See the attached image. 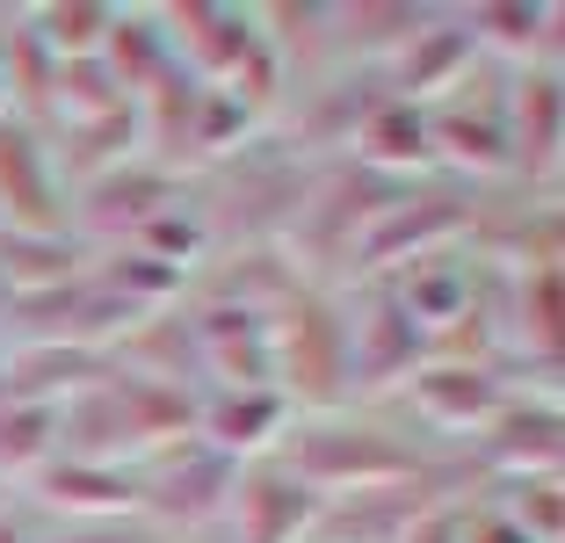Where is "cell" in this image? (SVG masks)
Here are the masks:
<instances>
[{"label":"cell","instance_id":"1","mask_svg":"<svg viewBox=\"0 0 565 543\" xmlns=\"http://www.w3.org/2000/svg\"><path fill=\"white\" fill-rule=\"evenodd\" d=\"M399 196H406L399 174H377V167H363V160L333 167V174L305 181V203H298V217H290V239H298L312 262H349V247Z\"/></svg>","mask_w":565,"mask_h":543},{"label":"cell","instance_id":"2","mask_svg":"<svg viewBox=\"0 0 565 543\" xmlns=\"http://www.w3.org/2000/svg\"><path fill=\"white\" fill-rule=\"evenodd\" d=\"M276 392L290 406H333L349 392V327L333 305L298 297L282 305V341H276Z\"/></svg>","mask_w":565,"mask_h":543},{"label":"cell","instance_id":"3","mask_svg":"<svg viewBox=\"0 0 565 543\" xmlns=\"http://www.w3.org/2000/svg\"><path fill=\"white\" fill-rule=\"evenodd\" d=\"M282 471L298 486H392V478H420L414 449L392 443L377 428H341V420H319V428H298L290 443V464Z\"/></svg>","mask_w":565,"mask_h":543},{"label":"cell","instance_id":"4","mask_svg":"<svg viewBox=\"0 0 565 543\" xmlns=\"http://www.w3.org/2000/svg\"><path fill=\"white\" fill-rule=\"evenodd\" d=\"M457 225H471V203L465 196H443V189H406V196L349 247V262L355 268H406V262H420V254L449 247V239H457Z\"/></svg>","mask_w":565,"mask_h":543},{"label":"cell","instance_id":"5","mask_svg":"<svg viewBox=\"0 0 565 543\" xmlns=\"http://www.w3.org/2000/svg\"><path fill=\"white\" fill-rule=\"evenodd\" d=\"M0 217L8 232H44V239H58V217H66L44 138L15 116H0Z\"/></svg>","mask_w":565,"mask_h":543},{"label":"cell","instance_id":"6","mask_svg":"<svg viewBox=\"0 0 565 543\" xmlns=\"http://www.w3.org/2000/svg\"><path fill=\"white\" fill-rule=\"evenodd\" d=\"M109 377H117V362L102 355V348H81V341H30L0 370L8 398H36V406H66V398L95 392Z\"/></svg>","mask_w":565,"mask_h":543},{"label":"cell","instance_id":"7","mask_svg":"<svg viewBox=\"0 0 565 543\" xmlns=\"http://www.w3.org/2000/svg\"><path fill=\"white\" fill-rule=\"evenodd\" d=\"M233 486H239V457H225L211 443H189V449H174V471L167 478H146L138 508H152L160 522H211L233 500Z\"/></svg>","mask_w":565,"mask_h":543},{"label":"cell","instance_id":"8","mask_svg":"<svg viewBox=\"0 0 565 543\" xmlns=\"http://www.w3.org/2000/svg\"><path fill=\"white\" fill-rule=\"evenodd\" d=\"M428 362V333L399 312V297L377 290L363 305V327L349 333V384H399Z\"/></svg>","mask_w":565,"mask_h":543},{"label":"cell","instance_id":"9","mask_svg":"<svg viewBox=\"0 0 565 543\" xmlns=\"http://www.w3.org/2000/svg\"><path fill=\"white\" fill-rule=\"evenodd\" d=\"M319 522L312 486H298L290 471H247L233 486V529L239 543H298Z\"/></svg>","mask_w":565,"mask_h":543},{"label":"cell","instance_id":"10","mask_svg":"<svg viewBox=\"0 0 565 543\" xmlns=\"http://www.w3.org/2000/svg\"><path fill=\"white\" fill-rule=\"evenodd\" d=\"M282 420H290V398L276 384H225L217 398L196 406V435L211 449H225V457H247V449L276 443Z\"/></svg>","mask_w":565,"mask_h":543},{"label":"cell","instance_id":"11","mask_svg":"<svg viewBox=\"0 0 565 543\" xmlns=\"http://www.w3.org/2000/svg\"><path fill=\"white\" fill-rule=\"evenodd\" d=\"M174 211V174L167 167H146V160H124V167H102L95 181H87V196H81V225L95 232H138L146 217Z\"/></svg>","mask_w":565,"mask_h":543},{"label":"cell","instance_id":"12","mask_svg":"<svg viewBox=\"0 0 565 543\" xmlns=\"http://www.w3.org/2000/svg\"><path fill=\"white\" fill-rule=\"evenodd\" d=\"M196 327V355L217 362L233 384H276V341H268L262 312H247V305H217V312L189 319Z\"/></svg>","mask_w":565,"mask_h":543},{"label":"cell","instance_id":"13","mask_svg":"<svg viewBox=\"0 0 565 543\" xmlns=\"http://www.w3.org/2000/svg\"><path fill=\"white\" fill-rule=\"evenodd\" d=\"M565 420L551 398H500V413L486 420V457L508 471H558Z\"/></svg>","mask_w":565,"mask_h":543},{"label":"cell","instance_id":"14","mask_svg":"<svg viewBox=\"0 0 565 543\" xmlns=\"http://www.w3.org/2000/svg\"><path fill=\"white\" fill-rule=\"evenodd\" d=\"M414 398L428 420H443V428H486L500 413V377L486 370V362H420L414 370Z\"/></svg>","mask_w":565,"mask_h":543},{"label":"cell","instance_id":"15","mask_svg":"<svg viewBox=\"0 0 565 543\" xmlns=\"http://www.w3.org/2000/svg\"><path fill=\"white\" fill-rule=\"evenodd\" d=\"M392 297H399V312L414 319L420 333H443L449 319H465L479 297H471V276H465V262L449 247H435V254H420V262H406V268H392Z\"/></svg>","mask_w":565,"mask_h":543},{"label":"cell","instance_id":"16","mask_svg":"<svg viewBox=\"0 0 565 543\" xmlns=\"http://www.w3.org/2000/svg\"><path fill=\"white\" fill-rule=\"evenodd\" d=\"M471 51H479V44H471L465 22H420V30L399 44V58H392V95H399V102H428L435 87L465 81Z\"/></svg>","mask_w":565,"mask_h":543},{"label":"cell","instance_id":"17","mask_svg":"<svg viewBox=\"0 0 565 543\" xmlns=\"http://www.w3.org/2000/svg\"><path fill=\"white\" fill-rule=\"evenodd\" d=\"M428 508V486L420 478H392V486H355L341 500V522H312L327 543H399V529Z\"/></svg>","mask_w":565,"mask_h":543},{"label":"cell","instance_id":"18","mask_svg":"<svg viewBox=\"0 0 565 543\" xmlns=\"http://www.w3.org/2000/svg\"><path fill=\"white\" fill-rule=\"evenodd\" d=\"M558 73L551 66H530L515 81V109H500V124H508V160H522L530 174H551V160H558Z\"/></svg>","mask_w":565,"mask_h":543},{"label":"cell","instance_id":"19","mask_svg":"<svg viewBox=\"0 0 565 543\" xmlns=\"http://www.w3.org/2000/svg\"><path fill=\"white\" fill-rule=\"evenodd\" d=\"M355 160L377 167V174H399V167H428V109L399 95H377L370 116L355 124Z\"/></svg>","mask_w":565,"mask_h":543},{"label":"cell","instance_id":"20","mask_svg":"<svg viewBox=\"0 0 565 543\" xmlns=\"http://www.w3.org/2000/svg\"><path fill=\"white\" fill-rule=\"evenodd\" d=\"M160 30H167V44L182 36L189 58H196V73H211V81H225V73H233L254 44H262V22H254V15H233V8H174Z\"/></svg>","mask_w":565,"mask_h":543},{"label":"cell","instance_id":"21","mask_svg":"<svg viewBox=\"0 0 565 543\" xmlns=\"http://www.w3.org/2000/svg\"><path fill=\"white\" fill-rule=\"evenodd\" d=\"M44 493L73 514H117V508H138L146 500V478L138 471H117V464H87V457H58L44 471Z\"/></svg>","mask_w":565,"mask_h":543},{"label":"cell","instance_id":"22","mask_svg":"<svg viewBox=\"0 0 565 543\" xmlns=\"http://www.w3.org/2000/svg\"><path fill=\"white\" fill-rule=\"evenodd\" d=\"M102 66L117 87H160L174 73V44L152 15H109V36H102Z\"/></svg>","mask_w":565,"mask_h":543},{"label":"cell","instance_id":"23","mask_svg":"<svg viewBox=\"0 0 565 543\" xmlns=\"http://www.w3.org/2000/svg\"><path fill=\"white\" fill-rule=\"evenodd\" d=\"M254 124H262V109H254L247 95H233L225 81H203L196 102H189V124H182V131H189V152H196V160H217V152L247 146Z\"/></svg>","mask_w":565,"mask_h":543},{"label":"cell","instance_id":"24","mask_svg":"<svg viewBox=\"0 0 565 543\" xmlns=\"http://www.w3.org/2000/svg\"><path fill=\"white\" fill-rule=\"evenodd\" d=\"M428 152L465 167H500L508 160V124H500V109H428Z\"/></svg>","mask_w":565,"mask_h":543},{"label":"cell","instance_id":"25","mask_svg":"<svg viewBox=\"0 0 565 543\" xmlns=\"http://www.w3.org/2000/svg\"><path fill=\"white\" fill-rule=\"evenodd\" d=\"M515 327H522V348L536 355H558L565 341V290H558V268L536 262L515 276Z\"/></svg>","mask_w":565,"mask_h":543},{"label":"cell","instance_id":"26","mask_svg":"<svg viewBox=\"0 0 565 543\" xmlns=\"http://www.w3.org/2000/svg\"><path fill=\"white\" fill-rule=\"evenodd\" d=\"M22 30H30L36 44L58 58V66H73V58H102V36H109V8H36Z\"/></svg>","mask_w":565,"mask_h":543},{"label":"cell","instance_id":"27","mask_svg":"<svg viewBox=\"0 0 565 543\" xmlns=\"http://www.w3.org/2000/svg\"><path fill=\"white\" fill-rule=\"evenodd\" d=\"M73 276V247L44 239V232H0V283L8 290H44V283Z\"/></svg>","mask_w":565,"mask_h":543},{"label":"cell","instance_id":"28","mask_svg":"<svg viewBox=\"0 0 565 543\" xmlns=\"http://www.w3.org/2000/svg\"><path fill=\"white\" fill-rule=\"evenodd\" d=\"M51 443H58V406H36V398L0 406V471H36Z\"/></svg>","mask_w":565,"mask_h":543},{"label":"cell","instance_id":"29","mask_svg":"<svg viewBox=\"0 0 565 543\" xmlns=\"http://www.w3.org/2000/svg\"><path fill=\"white\" fill-rule=\"evenodd\" d=\"M500 514H508V522H515L530 543H558V529H565L558 471H515V478H508V500H500Z\"/></svg>","mask_w":565,"mask_h":543},{"label":"cell","instance_id":"30","mask_svg":"<svg viewBox=\"0 0 565 543\" xmlns=\"http://www.w3.org/2000/svg\"><path fill=\"white\" fill-rule=\"evenodd\" d=\"M0 81H8V102L44 109V102H58V58H51L30 30H15V44L0 51Z\"/></svg>","mask_w":565,"mask_h":543},{"label":"cell","instance_id":"31","mask_svg":"<svg viewBox=\"0 0 565 543\" xmlns=\"http://www.w3.org/2000/svg\"><path fill=\"white\" fill-rule=\"evenodd\" d=\"M102 290H117L124 305H160V297H174L182 290V268H167V262H152V254H138V247H124V254H109V268H102Z\"/></svg>","mask_w":565,"mask_h":543},{"label":"cell","instance_id":"32","mask_svg":"<svg viewBox=\"0 0 565 543\" xmlns=\"http://www.w3.org/2000/svg\"><path fill=\"white\" fill-rule=\"evenodd\" d=\"M428 15L414 8H327V30H341V44L355 51H399Z\"/></svg>","mask_w":565,"mask_h":543},{"label":"cell","instance_id":"33","mask_svg":"<svg viewBox=\"0 0 565 543\" xmlns=\"http://www.w3.org/2000/svg\"><path fill=\"white\" fill-rule=\"evenodd\" d=\"M203 239H211V225L189 217V211H160V217H146V225L131 232V247L152 254V262H167V268H189L203 254Z\"/></svg>","mask_w":565,"mask_h":543},{"label":"cell","instance_id":"34","mask_svg":"<svg viewBox=\"0 0 565 543\" xmlns=\"http://www.w3.org/2000/svg\"><path fill=\"white\" fill-rule=\"evenodd\" d=\"M131 138H138V109H131V102H117V109L87 116V138L73 146V174H87V181H95L102 167H109V152H124Z\"/></svg>","mask_w":565,"mask_h":543},{"label":"cell","instance_id":"35","mask_svg":"<svg viewBox=\"0 0 565 543\" xmlns=\"http://www.w3.org/2000/svg\"><path fill=\"white\" fill-rule=\"evenodd\" d=\"M465 30H471V44H479V36H500V44H530V36H551V30H558V15H551V8H479Z\"/></svg>","mask_w":565,"mask_h":543},{"label":"cell","instance_id":"36","mask_svg":"<svg viewBox=\"0 0 565 543\" xmlns=\"http://www.w3.org/2000/svg\"><path fill=\"white\" fill-rule=\"evenodd\" d=\"M457 536H465V508H435V500L399 529V543H457Z\"/></svg>","mask_w":565,"mask_h":543},{"label":"cell","instance_id":"37","mask_svg":"<svg viewBox=\"0 0 565 543\" xmlns=\"http://www.w3.org/2000/svg\"><path fill=\"white\" fill-rule=\"evenodd\" d=\"M457 543H530V536H522L500 508H465V536Z\"/></svg>","mask_w":565,"mask_h":543},{"label":"cell","instance_id":"38","mask_svg":"<svg viewBox=\"0 0 565 543\" xmlns=\"http://www.w3.org/2000/svg\"><path fill=\"white\" fill-rule=\"evenodd\" d=\"M66 543H146L138 529H117V522H102V529H87V536H66Z\"/></svg>","mask_w":565,"mask_h":543},{"label":"cell","instance_id":"39","mask_svg":"<svg viewBox=\"0 0 565 543\" xmlns=\"http://www.w3.org/2000/svg\"><path fill=\"white\" fill-rule=\"evenodd\" d=\"M0 543H30V529H22V514H0Z\"/></svg>","mask_w":565,"mask_h":543},{"label":"cell","instance_id":"40","mask_svg":"<svg viewBox=\"0 0 565 543\" xmlns=\"http://www.w3.org/2000/svg\"><path fill=\"white\" fill-rule=\"evenodd\" d=\"M8 297H15V290H8V283H0V312H8Z\"/></svg>","mask_w":565,"mask_h":543},{"label":"cell","instance_id":"41","mask_svg":"<svg viewBox=\"0 0 565 543\" xmlns=\"http://www.w3.org/2000/svg\"><path fill=\"white\" fill-rule=\"evenodd\" d=\"M0 116H8V81H0Z\"/></svg>","mask_w":565,"mask_h":543}]
</instances>
